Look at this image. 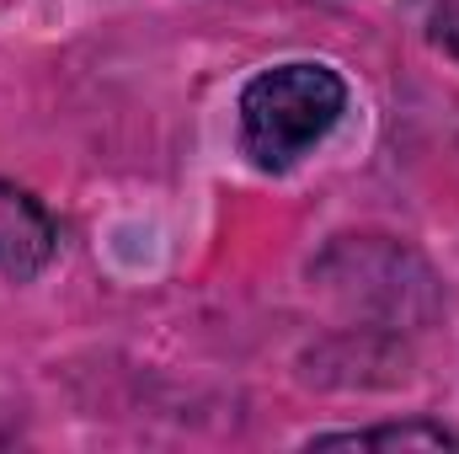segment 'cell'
Masks as SVG:
<instances>
[{"label": "cell", "instance_id": "6da1fadb", "mask_svg": "<svg viewBox=\"0 0 459 454\" xmlns=\"http://www.w3.org/2000/svg\"><path fill=\"white\" fill-rule=\"evenodd\" d=\"M342 102L347 86L337 70H326V65H278V70H267L246 86L240 139H246L256 166L283 171L310 144H321L332 134V123L342 118Z\"/></svg>", "mask_w": 459, "mask_h": 454}, {"label": "cell", "instance_id": "7a4b0ae2", "mask_svg": "<svg viewBox=\"0 0 459 454\" xmlns=\"http://www.w3.org/2000/svg\"><path fill=\"white\" fill-rule=\"evenodd\" d=\"M48 257H54V220L43 214L38 198L0 182V273L32 278Z\"/></svg>", "mask_w": 459, "mask_h": 454}, {"label": "cell", "instance_id": "3957f363", "mask_svg": "<svg viewBox=\"0 0 459 454\" xmlns=\"http://www.w3.org/2000/svg\"><path fill=\"white\" fill-rule=\"evenodd\" d=\"M316 444H347V450H459L455 428H433V423H406V428H368V433H326Z\"/></svg>", "mask_w": 459, "mask_h": 454}, {"label": "cell", "instance_id": "277c9868", "mask_svg": "<svg viewBox=\"0 0 459 454\" xmlns=\"http://www.w3.org/2000/svg\"><path fill=\"white\" fill-rule=\"evenodd\" d=\"M433 38L459 59V0H433Z\"/></svg>", "mask_w": 459, "mask_h": 454}]
</instances>
